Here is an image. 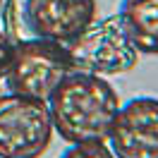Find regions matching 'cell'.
<instances>
[{"label": "cell", "instance_id": "cell-1", "mask_svg": "<svg viewBox=\"0 0 158 158\" xmlns=\"http://www.w3.org/2000/svg\"><path fill=\"white\" fill-rule=\"evenodd\" d=\"M53 129L67 144L106 141L120 110V96L106 77L69 72L48 98Z\"/></svg>", "mask_w": 158, "mask_h": 158}, {"label": "cell", "instance_id": "cell-2", "mask_svg": "<svg viewBox=\"0 0 158 158\" xmlns=\"http://www.w3.org/2000/svg\"><path fill=\"white\" fill-rule=\"evenodd\" d=\"M69 72L72 65L65 46L34 36L12 46L10 60L0 77L10 94L48 103L53 91L62 84Z\"/></svg>", "mask_w": 158, "mask_h": 158}, {"label": "cell", "instance_id": "cell-3", "mask_svg": "<svg viewBox=\"0 0 158 158\" xmlns=\"http://www.w3.org/2000/svg\"><path fill=\"white\" fill-rule=\"evenodd\" d=\"M62 46L67 50L72 72L108 79L132 72L139 62V50L127 39L118 15L94 19L81 34Z\"/></svg>", "mask_w": 158, "mask_h": 158}, {"label": "cell", "instance_id": "cell-4", "mask_svg": "<svg viewBox=\"0 0 158 158\" xmlns=\"http://www.w3.org/2000/svg\"><path fill=\"white\" fill-rule=\"evenodd\" d=\"M53 132L48 103L10 91L0 96V158H41Z\"/></svg>", "mask_w": 158, "mask_h": 158}, {"label": "cell", "instance_id": "cell-5", "mask_svg": "<svg viewBox=\"0 0 158 158\" xmlns=\"http://www.w3.org/2000/svg\"><path fill=\"white\" fill-rule=\"evenodd\" d=\"M106 141L118 158H158V98L137 96L122 103Z\"/></svg>", "mask_w": 158, "mask_h": 158}, {"label": "cell", "instance_id": "cell-6", "mask_svg": "<svg viewBox=\"0 0 158 158\" xmlns=\"http://www.w3.org/2000/svg\"><path fill=\"white\" fill-rule=\"evenodd\" d=\"M96 19V0H27L24 24L31 36L67 43Z\"/></svg>", "mask_w": 158, "mask_h": 158}, {"label": "cell", "instance_id": "cell-7", "mask_svg": "<svg viewBox=\"0 0 158 158\" xmlns=\"http://www.w3.org/2000/svg\"><path fill=\"white\" fill-rule=\"evenodd\" d=\"M118 19L139 55H158V0H122Z\"/></svg>", "mask_w": 158, "mask_h": 158}, {"label": "cell", "instance_id": "cell-8", "mask_svg": "<svg viewBox=\"0 0 158 158\" xmlns=\"http://www.w3.org/2000/svg\"><path fill=\"white\" fill-rule=\"evenodd\" d=\"M60 158H118L108 146V141H81L69 144V148L62 151Z\"/></svg>", "mask_w": 158, "mask_h": 158}, {"label": "cell", "instance_id": "cell-9", "mask_svg": "<svg viewBox=\"0 0 158 158\" xmlns=\"http://www.w3.org/2000/svg\"><path fill=\"white\" fill-rule=\"evenodd\" d=\"M12 43L2 31H0V74H2V69H5V65H7V60H10V53H12Z\"/></svg>", "mask_w": 158, "mask_h": 158}]
</instances>
